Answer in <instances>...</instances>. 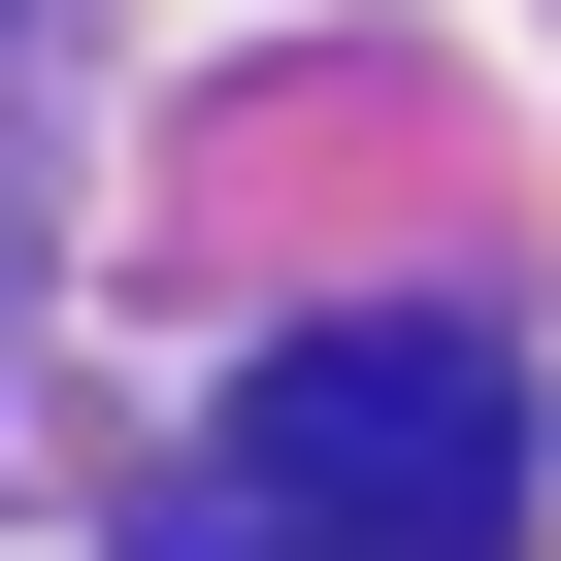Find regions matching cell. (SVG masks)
Listing matches in <instances>:
<instances>
[{
	"instance_id": "1",
	"label": "cell",
	"mask_w": 561,
	"mask_h": 561,
	"mask_svg": "<svg viewBox=\"0 0 561 561\" xmlns=\"http://www.w3.org/2000/svg\"><path fill=\"white\" fill-rule=\"evenodd\" d=\"M495 528H528V364L430 331V298L298 331L198 430V495H165V561H495Z\"/></svg>"
}]
</instances>
